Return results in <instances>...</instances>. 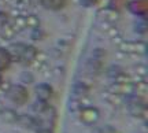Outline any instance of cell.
<instances>
[{"label":"cell","instance_id":"obj_1","mask_svg":"<svg viewBox=\"0 0 148 133\" xmlns=\"http://www.w3.org/2000/svg\"><path fill=\"white\" fill-rule=\"evenodd\" d=\"M5 95L7 97L10 99L12 103H15V104H25L27 101V90L26 88H23L22 85H11L8 88V90L5 92Z\"/></svg>","mask_w":148,"mask_h":133},{"label":"cell","instance_id":"obj_2","mask_svg":"<svg viewBox=\"0 0 148 133\" xmlns=\"http://www.w3.org/2000/svg\"><path fill=\"white\" fill-rule=\"evenodd\" d=\"M99 117H100V112L95 107H84V108H81V119H82V122L88 123V125L97 122Z\"/></svg>","mask_w":148,"mask_h":133},{"label":"cell","instance_id":"obj_3","mask_svg":"<svg viewBox=\"0 0 148 133\" xmlns=\"http://www.w3.org/2000/svg\"><path fill=\"white\" fill-rule=\"evenodd\" d=\"M119 48L125 53H143L145 52V44L144 43H123L119 44Z\"/></svg>","mask_w":148,"mask_h":133},{"label":"cell","instance_id":"obj_4","mask_svg":"<svg viewBox=\"0 0 148 133\" xmlns=\"http://www.w3.org/2000/svg\"><path fill=\"white\" fill-rule=\"evenodd\" d=\"M36 53H37V49L33 45H26L25 49H23V52L22 55L19 56V60H21L23 64H30L32 63V60L36 58Z\"/></svg>","mask_w":148,"mask_h":133},{"label":"cell","instance_id":"obj_5","mask_svg":"<svg viewBox=\"0 0 148 133\" xmlns=\"http://www.w3.org/2000/svg\"><path fill=\"white\" fill-rule=\"evenodd\" d=\"M52 88L49 84H38L36 86V95L38 99L41 100H48L51 96H52Z\"/></svg>","mask_w":148,"mask_h":133},{"label":"cell","instance_id":"obj_6","mask_svg":"<svg viewBox=\"0 0 148 133\" xmlns=\"http://www.w3.org/2000/svg\"><path fill=\"white\" fill-rule=\"evenodd\" d=\"M97 15H100L101 18H103V21H107V22H115V21H118V18H119L118 11L112 10V8H104V10H101Z\"/></svg>","mask_w":148,"mask_h":133},{"label":"cell","instance_id":"obj_7","mask_svg":"<svg viewBox=\"0 0 148 133\" xmlns=\"http://www.w3.org/2000/svg\"><path fill=\"white\" fill-rule=\"evenodd\" d=\"M0 115H1V119L7 123L18 122V115H16V112L14 111V110H11V108H3V110L0 111Z\"/></svg>","mask_w":148,"mask_h":133},{"label":"cell","instance_id":"obj_8","mask_svg":"<svg viewBox=\"0 0 148 133\" xmlns=\"http://www.w3.org/2000/svg\"><path fill=\"white\" fill-rule=\"evenodd\" d=\"M11 63V55L10 52L4 49V48H0V70L7 69Z\"/></svg>","mask_w":148,"mask_h":133},{"label":"cell","instance_id":"obj_9","mask_svg":"<svg viewBox=\"0 0 148 133\" xmlns=\"http://www.w3.org/2000/svg\"><path fill=\"white\" fill-rule=\"evenodd\" d=\"M41 3L48 10H60L64 5V0H41Z\"/></svg>","mask_w":148,"mask_h":133},{"label":"cell","instance_id":"obj_10","mask_svg":"<svg viewBox=\"0 0 148 133\" xmlns=\"http://www.w3.org/2000/svg\"><path fill=\"white\" fill-rule=\"evenodd\" d=\"M15 34H16V30L11 26V23H8V22L3 23V26H1V36H3L5 40H10V38L14 37Z\"/></svg>","mask_w":148,"mask_h":133},{"label":"cell","instance_id":"obj_11","mask_svg":"<svg viewBox=\"0 0 148 133\" xmlns=\"http://www.w3.org/2000/svg\"><path fill=\"white\" fill-rule=\"evenodd\" d=\"M89 92V86L85 85V84H75L73 88V93L77 95V97H82V96H86Z\"/></svg>","mask_w":148,"mask_h":133},{"label":"cell","instance_id":"obj_12","mask_svg":"<svg viewBox=\"0 0 148 133\" xmlns=\"http://www.w3.org/2000/svg\"><path fill=\"white\" fill-rule=\"evenodd\" d=\"M25 47L26 45H23V44L21 43H14L10 45V49H8V52H10V55L12 56V55H15V56H21L22 52H23V49H25Z\"/></svg>","mask_w":148,"mask_h":133},{"label":"cell","instance_id":"obj_13","mask_svg":"<svg viewBox=\"0 0 148 133\" xmlns=\"http://www.w3.org/2000/svg\"><path fill=\"white\" fill-rule=\"evenodd\" d=\"M100 67H101V62L99 60V59L93 58V59H90L89 62L86 63V69L89 70L90 73H93V74H95V73H97V71L100 70Z\"/></svg>","mask_w":148,"mask_h":133},{"label":"cell","instance_id":"obj_14","mask_svg":"<svg viewBox=\"0 0 148 133\" xmlns=\"http://www.w3.org/2000/svg\"><path fill=\"white\" fill-rule=\"evenodd\" d=\"M143 0H137V1H132L130 4H129V8H130V11H133V12H136V14H145V10L147 8H143L141 5H143Z\"/></svg>","mask_w":148,"mask_h":133},{"label":"cell","instance_id":"obj_15","mask_svg":"<svg viewBox=\"0 0 148 133\" xmlns=\"http://www.w3.org/2000/svg\"><path fill=\"white\" fill-rule=\"evenodd\" d=\"M18 119L22 126H25V128H33V125H36V118H32L29 115H22Z\"/></svg>","mask_w":148,"mask_h":133},{"label":"cell","instance_id":"obj_16","mask_svg":"<svg viewBox=\"0 0 148 133\" xmlns=\"http://www.w3.org/2000/svg\"><path fill=\"white\" fill-rule=\"evenodd\" d=\"M32 108H33V110H34L36 112H44V111H47L49 107L47 106L45 100H41V99H38L37 101H34V103H33Z\"/></svg>","mask_w":148,"mask_h":133},{"label":"cell","instance_id":"obj_17","mask_svg":"<svg viewBox=\"0 0 148 133\" xmlns=\"http://www.w3.org/2000/svg\"><path fill=\"white\" fill-rule=\"evenodd\" d=\"M12 27L15 30H22L23 27H26V19L22 18V16H16L14 22H12Z\"/></svg>","mask_w":148,"mask_h":133},{"label":"cell","instance_id":"obj_18","mask_svg":"<svg viewBox=\"0 0 148 133\" xmlns=\"http://www.w3.org/2000/svg\"><path fill=\"white\" fill-rule=\"evenodd\" d=\"M25 19H26V26H30V27H33V29L38 27V25H40V19H38V16H36V15H29V16H26Z\"/></svg>","mask_w":148,"mask_h":133},{"label":"cell","instance_id":"obj_19","mask_svg":"<svg viewBox=\"0 0 148 133\" xmlns=\"http://www.w3.org/2000/svg\"><path fill=\"white\" fill-rule=\"evenodd\" d=\"M107 100L110 101V103H112L114 106H118V104L122 103L121 95H116V93H112V92H111L110 95H107Z\"/></svg>","mask_w":148,"mask_h":133},{"label":"cell","instance_id":"obj_20","mask_svg":"<svg viewBox=\"0 0 148 133\" xmlns=\"http://www.w3.org/2000/svg\"><path fill=\"white\" fill-rule=\"evenodd\" d=\"M21 81L23 84H32L33 81H34V77H33L32 73H29V71H22L21 73Z\"/></svg>","mask_w":148,"mask_h":133},{"label":"cell","instance_id":"obj_21","mask_svg":"<svg viewBox=\"0 0 148 133\" xmlns=\"http://www.w3.org/2000/svg\"><path fill=\"white\" fill-rule=\"evenodd\" d=\"M30 37L33 38V40H41L42 37H44V33L41 32V30H37V27L33 30V33H32V36Z\"/></svg>","mask_w":148,"mask_h":133},{"label":"cell","instance_id":"obj_22","mask_svg":"<svg viewBox=\"0 0 148 133\" xmlns=\"http://www.w3.org/2000/svg\"><path fill=\"white\" fill-rule=\"evenodd\" d=\"M112 26L111 25V22H107V21H101V22H99V27H100L103 32H108V29Z\"/></svg>","mask_w":148,"mask_h":133},{"label":"cell","instance_id":"obj_23","mask_svg":"<svg viewBox=\"0 0 148 133\" xmlns=\"http://www.w3.org/2000/svg\"><path fill=\"white\" fill-rule=\"evenodd\" d=\"M103 56H106V51L104 49H95L93 51V58L95 59H99V58H103Z\"/></svg>","mask_w":148,"mask_h":133},{"label":"cell","instance_id":"obj_24","mask_svg":"<svg viewBox=\"0 0 148 133\" xmlns=\"http://www.w3.org/2000/svg\"><path fill=\"white\" fill-rule=\"evenodd\" d=\"M49 52H51V56H52V58H56V59L62 58V53H63L60 49H58V48H56V49H51Z\"/></svg>","mask_w":148,"mask_h":133},{"label":"cell","instance_id":"obj_25","mask_svg":"<svg viewBox=\"0 0 148 133\" xmlns=\"http://www.w3.org/2000/svg\"><path fill=\"white\" fill-rule=\"evenodd\" d=\"M52 73L55 75H58V77H60V75L63 74V69H62V67H55V69L52 70Z\"/></svg>","mask_w":148,"mask_h":133},{"label":"cell","instance_id":"obj_26","mask_svg":"<svg viewBox=\"0 0 148 133\" xmlns=\"http://www.w3.org/2000/svg\"><path fill=\"white\" fill-rule=\"evenodd\" d=\"M38 133H52L51 130H47V129H42V130H40Z\"/></svg>","mask_w":148,"mask_h":133},{"label":"cell","instance_id":"obj_27","mask_svg":"<svg viewBox=\"0 0 148 133\" xmlns=\"http://www.w3.org/2000/svg\"><path fill=\"white\" fill-rule=\"evenodd\" d=\"M3 108H4V107H3V103H1V101H0V111H1V110H3Z\"/></svg>","mask_w":148,"mask_h":133}]
</instances>
